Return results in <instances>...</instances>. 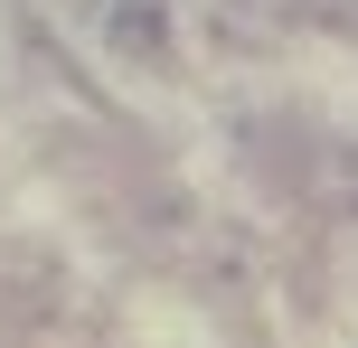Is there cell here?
Segmentation results:
<instances>
[]
</instances>
